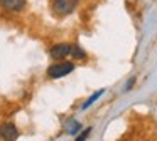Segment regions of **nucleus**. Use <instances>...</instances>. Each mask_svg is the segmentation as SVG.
I'll list each match as a JSON object with an SVG mask.
<instances>
[{"mask_svg": "<svg viewBox=\"0 0 157 141\" xmlns=\"http://www.w3.org/2000/svg\"><path fill=\"white\" fill-rule=\"evenodd\" d=\"M73 70H75V64L73 62H58V64H52L48 69V76L51 79H59V77L68 76Z\"/></svg>", "mask_w": 157, "mask_h": 141, "instance_id": "1", "label": "nucleus"}, {"mask_svg": "<svg viewBox=\"0 0 157 141\" xmlns=\"http://www.w3.org/2000/svg\"><path fill=\"white\" fill-rule=\"evenodd\" d=\"M79 0H56L54 5H52V10H54L58 15H68L73 10L76 9Z\"/></svg>", "mask_w": 157, "mask_h": 141, "instance_id": "2", "label": "nucleus"}, {"mask_svg": "<svg viewBox=\"0 0 157 141\" xmlns=\"http://www.w3.org/2000/svg\"><path fill=\"white\" fill-rule=\"evenodd\" d=\"M71 52H73L71 44H58V45H54L51 49V57L56 60H61V59H64V57L71 56Z\"/></svg>", "mask_w": 157, "mask_h": 141, "instance_id": "3", "label": "nucleus"}, {"mask_svg": "<svg viewBox=\"0 0 157 141\" xmlns=\"http://www.w3.org/2000/svg\"><path fill=\"white\" fill-rule=\"evenodd\" d=\"M17 136H19V131L14 126V123H5L0 126V138L4 141H15Z\"/></svg>", "mask_w": 157, "mask_h": 141, "instance_id": "4", "label": "nucleus"}, {"mask_svg": "<svg viewBox=\"0 0 157 141\" xmlns=\"http://www.w3.org/2000/svg\"><path fill=\"white\" fill-rule=\"evenodd\" d=\"M2 5L9 10H14V12H19V10L24 9L25 5V0H0Z\"/></svg>", "mask_w": 157, "mask_h": 141, "instance_id": "5", "label": "nucleus"}, {"mask_svg": "<svg viewBox=\"0 0 157 141\" xmlns=\"http://www.w3.org/2000/svg\"><path fill=\"white\" fill-rule=\"evenodd\" d=\"M64 128H66V133L68 134H78L79 131H81V124L76 119H68L64 124Z\"/></svg>", "mask_w": 157, "mask_h": 141, "instance_id": "6", "label": "nucleus"}, {"mask_svg": "<svg viewBox=\"0 0 157 141\" xmlns=\"http://www.w3.org/2000/svg\"><path fill=\"white\" fill-rule=\"evenodd\" d=\"M101 94H103V89H100V91H96L95 94H91V96H90L88 99H86V103H85V104H83V106H81V109H88V107L91 106V104L95 103V101L98 99V97L101 96Z\"/></svg>", "mask_w": 157, "mask_h": 141, "instance_id": "7", "label": "nucleus"}, {"mask_svg": "<svg viewBox=\"0 0 157 141\" xmlns=\"http://www.w3.org/2000/svg\"><path fill=\"white\" fill-rule=\"evenodd\" d=\"M71 56L75 57V59H85L86 54H85V50H83L79 45H73V52H71Z\"/></svg>", "mask_w": 157, "mask_h": 141, "instance_id": "8", "label": "nucleus"}, {"mask_svg": "<svg viewBox=\"0 0 157 141\" xmlns=\"http://www.w3.org/2000/svg\"><path fill=\"white\" fill-rule=\"evenodd\" d=\"M91 133V128H86L85 131H83L81 134H78V138H76V141H85L86 138H88V134Z\"/></svg>", "mask_w": 157, "mask_h": 141, "instance_id": "9", "label": "nucleus"}, {"mask_svg": "<svg viewBox=\"0 0 157 141\" xmlns=\"http://www.w3.org/2000/svg\"><path fill=\"white\" fill-rule=\"evenodd\" d=\"M133 84H135V77H130V79L127 81V84H125V89H127V91H130Z\"/></svg>", "mask_w": 157, "mask_h": 141, "instance_id": "10", "label": "nucleus"}]
</instances>
